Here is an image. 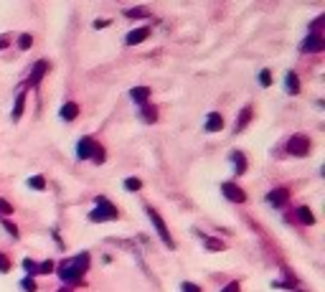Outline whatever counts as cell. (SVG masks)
I'll use <instances>...</instances> for the list:
<instances>
[{"label": "cell", "mask_w": 325, "mask_h": 292, "mask_svg": "<svg viewBox=\"0 0 325 292\" xmlns=\"http://www.w3.org/2000/svg\"><path fill=\"white\" fill-rule=\"evenodd\" d=\"M89 262H92L89 252H81V254H76V257H71V259H66V262H61L54 272L61 277L64 285H76V282H81V277L86 275Z\"/></svg>", "instance_id": "obj_1"}, {"label": "cell", "mask_w": 325, "mask_h": 292, "mask_svg": "<svg viewBox=\"0 0 325 292\" xmlns=\"http://www.w3.org/2000/svg\"><path fill=\"white\" fill-rule=\"evenodd\" d=\"M76 158L79 160H94V163H104L107 158V152L104 147L94 140V138H81L76 143Z\"/></svg>", "instance_id": "obj_2"}, {"label": "cell", "mask_w": 325, "mask_h": 292, "mask_svg": "<svg viewBox=\"0 0 325 292\" xmlns=\"http://www.w3.org/2000/svg\"><path fill=\"white\" fill-rule=\"evenodd\" d=\"M94 204H97V209L89 214V221H117L120 219V211H117V206L112 204L110 198H102L99 196Z\"/></svg>", "instance_id": "obj_3"}, {"label": "cell", "mask_w": 325, "mask_h": 292, "mask_svg": "<svg viewBox=\"0 0 325 292\" xmlns=\"http://www.w3.org/2000/svg\"><path fill=\"white\" fill-rule=\"evenodd\" d=\"M147 211V216H150V221H153V226H155V231H158V236L163 239V244L168 246V249H176V241H173V236H170V231H168V223L163 221V216L153 209V206H147L145 209Z\"/></svg>", "instance_id": "obj_4"}, {"label": "cell", "mask_w": 325, "mask_h": 292, "mask_svg": "<svg viewBox=\"0 0 325 292\" xmlns=\"http://www.w3.org/2000/svg\"><path fill=\"white\" fill-rule=\"evenodd\" d=\"M285 150L290 155H295V158H305V155L310 152V138H308V135H292Z\"/></svg>", "instance_id": "obj_5"}, {"label": "cell", "mask_w": 325, "mask_h": 292, "mask_svg": "<svg viewBox=\"0 0 325 292\" xmlns=\"http://www.w3.org/2000/svg\"><path fill=\"white\" fill-rule=\"evenodd\" d=\"M323 49H325V38L320 33H308L305 41L300 43V51L302 54H320Z\"/></svg>", "instance_id": "obj_6"}, {"label": "cell", "mask_w": 325, "mask_h": 292, "mask_svg": "<svg viewBox=\"0 0 325 292\" xmlns=\"http://www.w3.org/2000/svg\"><path fill=\"white\" fill-rule=\"evenodd\" d=\"M221 193L231 201V204H247V193H244V188H239V186L231 183V181H224V183H221Z\"/></svg>", "instance_id": "obj_7"}, {"label": "cell", "mask_w": 325, "mask_h": 292, "mask_svg": "<svg viewBox=\"0 0 325 292\" xmlns=\"http://www.w3.org/2000/svg\"><path fill=\"white\" fill-rule=\"evenodd\" d=\"M264 201H267L269 206H274V209H282L287 201H290V191H287V188H272Z\"/></svg>", "instance_id": "obj_8"}, {"label": "cell", "mask_w": 325, "mask_h": 292, "mask_svg": "<svg viewBox=\"0 0 325 292\" xmlns=\"http://www.w3.org/2000/svg\"><path fill=\"white\" fill-rule=\"evenodd\" d=\"M46 69H49V61H36L31 74H28V86H38L41 79H43V74H46Z\"/></svg>", "instance_id": "obj_9"}, {"label": "cell", "mask_w": 325, "mask_h": 292, "mask_svg": "<svg viewBox=\"0 0 325 292\" xmlns=\"http://www.w3.org/2000/svg\"><path fill=\"white\" fill-rule=\"evenodd\" d=\"M229 160L234 163V173H236V175H242V173H247V168H249V163H247V155H244L242 150H231V155H229Z\"/></svg>", "instance_id": "obj_10"}, {"label": "cell", "mask_w": 325, "mask_h": 292, "mask_svg": "<svg viewBox=\"0 0 325 292\" xmlns=\"http://www.w3.org/2000/svg\"><path fill=\"white\" fill-rule=\"evenodd\" d=\"M203 130H206V132H219V130H224V117L219 115V112H208L206 122H203Z\"/></svg>", "instance_id": "obj_11"}, {"label": "cell", "mask_w": 325, "mask_h": 292, "mask_svg": "<svg viewBox=\"0 0 325 292\" xmlns=\"http://www.w3.org/2000/svg\"><path fill=\"white\" fill-rule=\"evenodd\" d=\"M59 115H61L64 122H74L79 117V104L76 102H64L61 109H59Z\"/></svg>", "instance_id": "obj_12"}, {"label": "cell", "mask_w": 325, "mask_h": 292, "mask_svg": "<svg viewBox=\"0 0 325 292\" xmlns=\"http://www.w3.org/2000/svg\"><path fill=\"white\" fill-rule=\"evenodd\" d=\"M130 99H132L135 104H147L150 102V86H132L130 89Z\"/></svg>", "instance_id": "obj_13"}, {"label": "cell", "mask_w": 325, "mask_h": 292, "mask_svg": "<svg viewBox=\"0 0 325 292\" xmlns=\"http://www.w3.org/2000/svg\"><path fill=\"white\" fill-rule=\"evenodd\" d=\"M285 92L290 94V97H295V94H300V76H297V72H287L285 74Z\"/></svg>", "instance_id": "obj_14"}, {"label": "cell", "mask_w": 325, "mask_h": 292, "mask_svg": "<svg viewBox=\"0 0 325 292\" xmlns=\"http://www.w3.org/2000/svg\"><path fill=\"white\" fill-rule=\"evenodd\" d=\"M140 120H142L145 125H155V122H158V107L150 104V102L142 104V107H140Z\"/></svg>", "instance_id": "obj_15"}, {"label": "cell", "mask_w": 325, "mask_h": 292, "mask_svg": "<svg viewBox=\"0 0 325 292\" xmlns=\"http://www.w3.org/2000/svg\"><path fill=\"white\" fill-rule=\"evenodd\" d=\"M147 36H150V28H135V31H130L125 36V43L127 46H137V43H142Z\"/></svg>", "instance_id": "obj_16"}, {"label": "cell", "mask_w": 325, "mask_h": 292, "mask_svg": "<svg viewBox=\"0 0 325 292\" xmlns=\"http://www.w3.org/2000/svg\"><path fill=\"white\" fill-rule=\"evenodd\" d=\"M295 216H297L300 223H305V226H313V223H315V216H313V211H310L308 206H297V209H295Z\"/></svg>", "instance_id": "obj_17"}, {"label": "cell", "mask_w": 325, "mask_h": 292, "mask_svg": "<svg viewBox=\"0 0 325 292\" xmlns=\"http://www.w3.org/2000/svg\"><path fill=\"white\" fill-rule=\"evenodd\" d=\"M201 234V231H198ZM201 239H203V246L208 252H224L226 249V244L221 241V239H213V236H206V234H201Z\"/></svg>", "instance_id": "obj_18"}, {"label": "cell", "mask_w": 325, "mask_h": 292, "mask_svg": "<svg viewBox=\"0 0 325 292\" xmlns=\"http://www.w3.org/2000/svg\"><path fill=\"white\" fill-rule=\"evenodd\" d=\"M23 109H26V92H20L18 97H15V107H13V122H18L20 120V115H23Z\"/></svg>", "instance_id": "obj_19"}, {"label": "cell", "mask_w": 325, "mask_h": 292, "mask_svg": "<svg viewBox=\"0 0 325 292\" xmlns=\"http://www.w3.org/2000/svg\"><path fill=\"white\" fill-rule=\"evenodd\" d=\"M249 120H252V107H247V109H242V112H239V122H236L234 132H242V130L249 125Z\"/></svg>", "instance_id": "obj_20"}, {"label": "cell", "mask_w": 325, "mask_h": 292, "mask_svg": "<svg viewBox=\"0 0 325 292\" xmlns=\"http://www.w3.org/2000/svg\"><path fill=\"white\" fill-rule=\"evenodd\" d=\"M125 15H127V18H150V8H145V5H137V8H125Z\"/></svg>", "instance_id": "obj_21"}, {"label": "cell", "mask_w": 325, "mask_h": 292, "mask_svg": "<svg viewBox=\"0 0 325 292\" xmlns=\"http://www.w3.org/2000/svg\"><path fill=\"white\" fill-rule=\"evenodd\" d=\"M31 46H33V36H31V33H20V36H18V49H20V51H28Z\"/></svg>", "instance_id": "obj_22"}, {"label": "cell", "mask_w": 325, "mask_h": 292, "mask_svg": "<svg viewBox=\"0 0 325 292\" xmlns=\"http://www.w3.org/2000/svg\"><path fill=\"white\" fill-rule=\"evenodd\" d=\"M0 223H3V229H5V231H8V234H10L13 239H18V236H20V231H18V226H15V223H13L10 219H0Z\"/></svg>", "instance_id": "obj_23"}, {"label": "cell", "mask_w": 325, "mask_h": 292, "mask_svg": "<svg viewBox=\"0 0 325 292\" xmlns=\"http://www.w3.org/2000/svg\"><path fill=\"white\" fill-rule=\"evenodd\" d=\"M28 188H33V191H43V188H46V181H43V175L28 178Z\"/></svg>", "instance_id": "obj_24"}, {"label": "cell", "mask_w": 325, "mask_h": 292, "mask_svg": "<svg viewBox=\"0 0 325 292\" xmlns=\"http://www.w3.org/2000/svg\"><path fill=\"white\" fill-rule=\"evenodd\" d=\"M125 188L127 191H140L142 181H140V178H135V175H130V178H125Z\"/></svg>", "instance_id": "obj_25"}, {"label": "cell", "mask_w": 325, "mask_h": 292, "mask_svg": "<svg viewBox=\"0 0 325 292\" xmlns=\"http://www.w3.org/2000/svg\"><path fill=\"white\" fill-rule=\"evenodd\" d=\"M54 269H56V267H54V262H51V259H46V262H43V264H38L36 275H51Z\"/></svg>", "instance_id": "obj_26"}, {"label": "cell", "mask_w": 325, "mask_h": 292, "mask_svg": "<svg viewBox=\"0 0 325 292\" xmlns=\"http://www.w3.org/2000/svg\"><path fill=\"white\" fill-rule=\"evenodd\" d=\"M20 290H23V292H36V280L33 277L20 280Z\"/></svg>", "instance_id": "obj_27"}, {"label": "cell", "mask_w": 325, "mask_h": 292, "mask_svg": "<svg viewBox=\"0 0 325 292\" xmlns=\"http://www.w3.org/2000/svg\"><path fill=\"white\" fill-rule=\"evenodd\" d=\"M259 84H262V86H269V84H272V74H269V69H262V72H259Z\"/></svg>", "instance_id": "obj_28"}, {"label": "cell", "mask_w": 325, "mask_h": 292, "mask_svg": "<svg viewBox=\"0 0 325 292\" xmlns=\"http://www.w3.org/2000/svg\"><path fill=\"white\" fill-rule=\"evenodd\" d=\"M181 292H203L198 285H193V282H183L181 285Z\"/></svg>", "instance_id": "obj_29"}, {"label": "cell", "mask_w": 325, "mask_h": 292, "mask_svg": "<svg viewBox=\"0 0 325 292\" xmlns=\"http://www.w3.org/2000/svg\"><path fill=\"white\" fill-rule=\"evenodd\" d=\"M3 214H5V216H8V214H13V206L8 204L5 198H0V216H3Z\"/></svg>", "instance_id": "obj_30"}, {"label": "cell", "mask_w": 325, "mask_h": 292, "mask_svg": "<svg viewBox=\"0 0 325 292\" xmlns=\"http://www.w3.org/2000/svg\"><path fill=\"white\" fill-rule=\"evenodd\" d=\"M23 269H26V272H31V275H36V269H38V264H36L33 259H23Z\"/></svg>", "instance_id": "obj_31"}, {"label": "cell", "mask_w": 325, "mask_h": 292, "mask_svg": "<svg viewBox=\"0 0 325 292\" xmlns=\"http://www.w3.org/2000/svg\"><path fill=\"white\" fill-rule=\"evenodd\" d=\"M323 23H325V18H323V15H318V18L313 20V23H310V33H318V28H320Z\"/></svg>", "instance_id": "obj_32"}, {"label": "cell", "mask_w": 325, "mask_h": 292, "mask_svg": "<svg viewBox=\"0 0 325 292\" xmlns=\"http://www.w3.org/2000/svg\"><path fill=\"white\" fill-rule=\"evenodd\" d=\"M0 272H10V262L5 254H0Z\"/></svg>", "instance_id": "obj_33"}, {"label": "cell", "mask_w": 325, "mask_h": 292, "mask_svg": "<svg viewBox=\"0 0 325 292\" xmlns=\"http://www.w3.org/2000/svg\"><path fill=\"white\" fill-rule=\"evenodd\" d=\"M221 292H242V285H239V282H229Z\"/></svg>", "instance_id": "obj_34"}, {"label": "cell", "mask_w": 325, "mask_h": 292, "mask_svg": "<svg viewBox=\"0 0 325 292\" xmlns=\"http://www.w3.org/2000/svg\"><path fill=\"white\" fill-rule=\"evenodd\" d=\"M110 23H112V20H107V18H97V20H94V28H107Z\"/></svg>", "instance_id": "obj_35"}, {"label": "cell", "mask_w": 325, "mask_h": 292, "mask_svg": "<svg viewBox=\"0 0 325 292\" xmlns=\"http://www.w3.org/2000/svg\"><path fill=\"white\" fill-rule=\"evenodd\" d=\"M5 46H8V38H5V36H0V49H5Z\"/></svg>", "instance_id": "obj_36"}, {"label": "cell", "mask_w": 325, "mask_h": 292, "mask_svg": "<svg viewBox=\"0 0 325 292\" xmlns=\"http://www.w3.org/2000/svg\"><path fill=\"white\" fill-rule=\"evenodd\" d=\"M59 292H71V287H61Z\"/></svg>", "instance_id": "obj_37"}, {"label": "cell", "mask_w": 325, "mask_h": 292, "mask_svg": "<svg viewBox=\"0 0 325 292\" xmlns=\"http://www.w3.org/2000/svg\"><path fill=\"white\" fill-rule=\"evenodd\" d=\"M0 219H3V216H0Z\"/></svg>", "instance_id": "obj_38"}]
</instances>
